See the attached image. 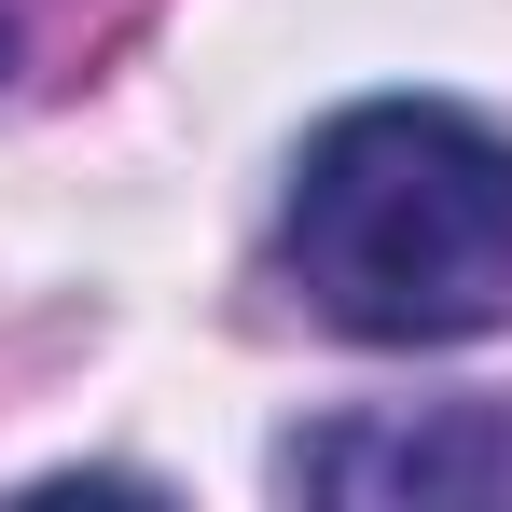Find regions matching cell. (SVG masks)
Listing matches in <instances>:
<instances>
[{
	"instance_id": "7a4b0ae2",
	"label": "cell",
	"mask_w": 512,
	"mask_h": 512,
	"mask_svg": "<svg viewBox=\"0 0 512 512\" xmlns=\"http://www.w3.org/2000/svg\"><path fill=\"white\" fill-rule=\"evenodd\" d=\"M277 485L291 499H346V512H443V499L512 512V402H416V416L291 429Z\"/></svg>"
},
{
	"instance_id": "6da1fadb",
	"label": "cell",
	"mask_w": 512,
	"mask_h": 512,
	"mask_svg": "<svg viewBox=\"0 0 512 512\" xmlns=\"http://www.w3.org/2000/svg\"><path fill=\"white\" fill-rule=\"evenodd\" d=\"M291 291L346 346H471L512 319V139L457 97H360L291 167Z\"/></svg>"
}]
</instances>
